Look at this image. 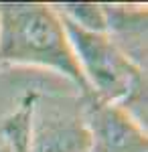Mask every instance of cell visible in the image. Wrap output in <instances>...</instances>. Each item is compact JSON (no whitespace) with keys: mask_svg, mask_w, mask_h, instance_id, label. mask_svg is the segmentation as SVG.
<instances>
[{"mask_svg":"<svg viewBox=\"0 0 148 152\" xmlns=\"http://www.w3.org/2000/svg\"><path fill=\"white\" fill-rule=\"evenodd\" d=\"M2 65L43 67L71 81L79 95H91L69 45L63 20L53 4H0V67Z\"/></svg>","mask_w":148,"mask_h":152,"instance_id":"1","label":"cell"},{"mask_svg":"<svg viewBox=\"0 0 148 152\" xmlns=\"http://www.w3.org/2000/svg\"><path fill=\"white\" fill-rule=\"evenodd\" d=\"M63 26L93 97L120 104L134 85L146 79V71L132 65L106 33H89L67 20Z\"/></svg>","mask_w":148,"mask_h":152,"instance_id":"2","label":"cell"},{"mask_svg":"<svg viewBox=\"0 0 148 152\" xmlns=\"http://www.w3.org/2000/svg\"><path fill=\"white\" fill-rule=\"evenodd\" d=\"M29 148L31 152H87L89 134L79 94L37 91L29 124Z\"/></svg>","mask_w":148,"mask_h":152,"instance_id":"3","label":"cell"},{"mask_svg":"<svg viewBox=\"0 0 148 152\" xmlns=\"http://www.w3.org/2000/svg\"><path fill=\"white\" fill-rule=\"evenodd\" d=\"M89 134L87 152H148V132L118 104L81 95Z\"/></svg>","mask_w":148,"mask_h":152,"instance_id":"4","label":"cell"},{"mask_svg":"<svg viewBox=\"0 0 148 152\" xmlns=\"http://www.w3.org/2000/svg\"><path fill=\"white\" fill-rule=\"evenodd\" d=\"M106 35L132 65L146 71L148 63V10L146 4H102Z\"/></svg>","mask_w":148,"mask_h":152,"instance_id":"5","label":"cell"},{"mask_svg":"<svg viewBox=\"0 0 148 152\" xmlns=\"http://www.w3.org/2000/svg\"><path fill=\"white\" fill-rule=\"evenodd\" d=\"M37 89H31L18 99L16 110L2 122V140L8 144L10 152H31L29 148V124H31V112Z\"/></svg>","mask_w":148,"mask_h":152,"instance_id":"6","label":"cell"},{"mask_svg":"<svg viewBox=\"0 0 148 152\" xmlns=\"http://www.w3.org/2000/svg\"><path fill=\"white\" fill-rule=\"evenodd\" d=\"M53 8L63 20L75 24L77 28L89 33H106V14L102 2H61L53 4Z\"/></svg>","mask_w":148,"mask_h":152,"instance_id":"7","label":"cell"},{"mask_svg":"<svg viewBox=\"0 0 148 152\" xmlns=\"http://www.w3.org/2000/svg\"><path fill=\"white\" fill-rule=\"evenodd\" d=\"M0 152H10V148H8V144L4 140H0Z\"/></svg>","mask_w":148,"mask_h":152,"instance_id":"8","label":"cell"}]
</instances>
